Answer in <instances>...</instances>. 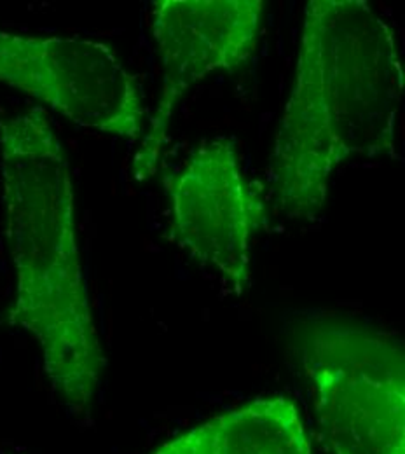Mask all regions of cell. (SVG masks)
<instances>
[{"mask_svg": "<svg viewBox=\"0 0 405 454\" xmlns=\"http://www.w3.org/2000/svg\"><path fill=\"white\" fill-rule=\"evenodd\" d=\"M404 97L395 32L365 0H309L268 178L276 208L313 221L351 158L393 156Z\"/></svg>", "mask_w": 405, "mask_h": 454, "instance_id": "6da1fadb", "label": "cell"}, {"mask_svg": "<svg viewBox=\"0 0 405 454\" xmlns=\"http://www.w3.org/2000/svg\"><path fill=\"white\" fill-rule=\"evenodd\" d=\"M0 178L16 275L7 324L39 344L55 394L84 414L107 356L82 268L70 163L44 109L0 117Z\"/></svg>", "mask_w": 405, "mask_h": 454, "instance_id": "7a4b0ae2", "label": "cell"}, {"mask_svg": "<svg viewBox=\"0 0 405 454\" xmlns=\"http://www.w3.org/2000/svg\"><path fill=\"white\" fill-rule=\"evenodd\" d=\"M292 348L331 454H405V353L397 333L338 315L308 317Z\"/></svg>", "mask_w": 405, "mask_h": 454, "instance_id": "3957f363", "label": "cell"}, {"mask_svg": "<svg viewBox=\"0 0 405 454\" xmlns=\"http://www.w3.org/2000/svg\"><path fill=\"white\" fill-rule=\"evenodd\" d=\"M0 82L81 128L126 140L144 135L136 79L104 43L0 28Z\"/></svg>", "mask_w": 405, "mask_h": 454, "instance_id": "277c9868", "label": "cell"}, {"mask_svg": "<svg viewBox=\"0 0 405 454\" xmlns=\"http://www.w3.org/2000/svg\"><path fill=\"white\" fill-rule=\"evenodd\" d=\"M170 238L201 266L219 271L236 295L252 280V245L268 226L262 187L241 167L236 142H201L163 176Z\"/></svg>", "mask_w": 405, "mask_h": 454, "instance_id": "5b68a950", "label": "cell"}, {"mask_svg": "<svg viewBox=\"0 0 405 454\" xmlns=\"http://www.w3.org/2000/svg\"><path fill=\"white\" fill-rule=\"evenodd\" d=\"M262 0H160L152 12V37L161 65L163 86L149 115L131 173L152 178L168 142L174 113L187 91L210 74L236 72L255 53Z\"/></svg>", "mask_w": 405, "mask_h": 454, "instance_id": "8992f818", "label": "cell"}, {"mask_svg": "<svg viewBox=\"0 0 405 454\" xmlns=\"http://www.w3.org/2000/svg\"><path fill=\"white\" fill-rule=\"evenodd\" d=\"M151 454H313L295 402L257 397L178 434Z\"/></svg>", "mask_w": 405, "mask_h": 454, "instance_id": "52a82bcc", "label": "cell"}]
</instances>
